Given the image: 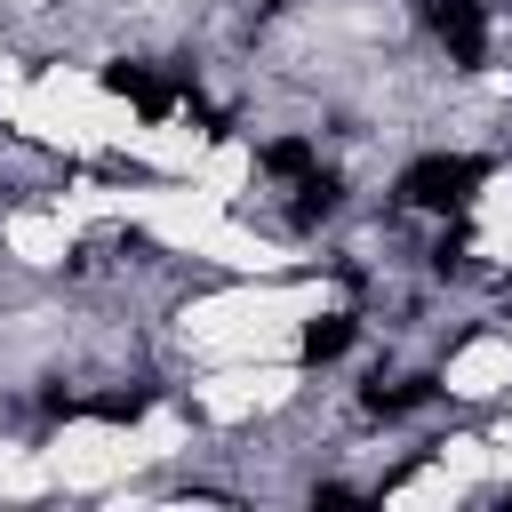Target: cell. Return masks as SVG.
<instances>
[{"mask_svg": "<svg viewBox=\"0 0 512 512\" xmlns=\"http://www.w3.org/2000/svg\"><path fill=\"white\" fill-rule=\"evenodd\" d=\"M320 312H336V288L328 280L232 272L224 288H208V296H192L176 312V344L192 360H264V352H296Z\"/></svg>", "mask_w": 512, "mask_h": 512, "instance_id": "obj_1", "label": "cell"}, {"mask_svg": "<svg viewBox=\"0 0 512 512\" xmlns=\"http://www.w3.org/2000/svg\"><path fill=\"white\" fill-rule=\"evenodd\" d=\"M0 120H16L40 144H64V152H120L136 136V112L80 64H48L32 80L16 64H0Z\"/></svg>", "mask_w": 512, "mask_h": 512, "instance_id": "obj_2", "label": "cell"}, {"mask_svg": "<svg viewBox=\"0 0 512 512\" xmlns=\"http://www.w3.org/2000/svg\"><path fill=\"white\" fill-rule=\"evenodd\" d=\"M40 456H48L56 496H112L128 472L152 464V456H144V432H136V424H104V416H64V424L40 440Z\"/></svg>", "mask_w": 512, "mask_h": 512, "instance_id": "obj_3", "label": "cell"}, {"mask_svg": "<svg viewBox=\"0 0 512 512\" xmlns=\"http://www.w3.org/2000/svg\"><path fill=\"white\" fill-rule=\"evenodd\" d=\"M296 392H304L296 352H264V360H200V376H192V408H200V424H216V432L256 424V416H280Z\"/></svg>", "mask_w": 512, "mask_h": 512, "instance_id": "obj_4", "label": "cell"}, {"mask_svg": "<svg viewBox=\"0 0 512 512\" xmlns=\"http://www.w3.org/2000/svg\"><path fill=\"white\" fill-rule=\"evenodd\" d=\"M80 216L64 208V200H32V208H8L0 216V248L16 256V264H32V272H56L72 248H80Z\"/></svg>", "mask_w": 512, "mask_h": 512, "instance_id": "obj_5", "label": "cell"}, {"mask_svg": "<svg viewBox=\"0 0 512 512\" xmlns=\"http://www.w3.org/2000/svg\"><path fill=\"white\" fill-rule=\"evenodd\" d=\"M440 392H448V400H464V408L504 400V392H512V336H504V328L464 336V344L440 360Z\"/></svg>", "mask_w": 512, "mask_h": 512, "instance_id": "obj_6", "label": "cell"}, {"mask_svg": "<svg viewBox=\"0 0 512 512\" xmlns=\"http://www.w3.org/2000/svg\"><path fill=\"white\" fill-rule=\"evenodd\" d=\"M472 496V480H456L440 456H432V472H416V480H392L384 488V504L392 512H448V504H464Z\"/></svg>", "mask_w": 512, "mask_h": 512, "instance_id": "obj_7", "label": "cell"}, {"mask_svg": "<svg viewBox=\"0 0 512 512\" xmlns=\"http://www.w3.org/2000/svg\"><path fill=\"white\" fill-rule=\"evenodd\" d=\"M32 496H56L48 456L32 440H0V504H32Z\"/></svg>", "mask_w": 512, "mask_h": 512, "instance_id": "obj_8", "label": "cell"}, {"mask_svg": "<svg viewBox=\"0 0 512 512\" xmlns=\"http://www.w3.org/2000/svg\"><path fill=\"white\" fill-rule=\"evenodd\" d=\"M440 464L480 488V480H488V440H480V432H448V440H440Z\"/></svg>", "mask_w": 512, "mask_h": 512, "instance_id": "obj_9", "label": "cell"}]
</instances>
